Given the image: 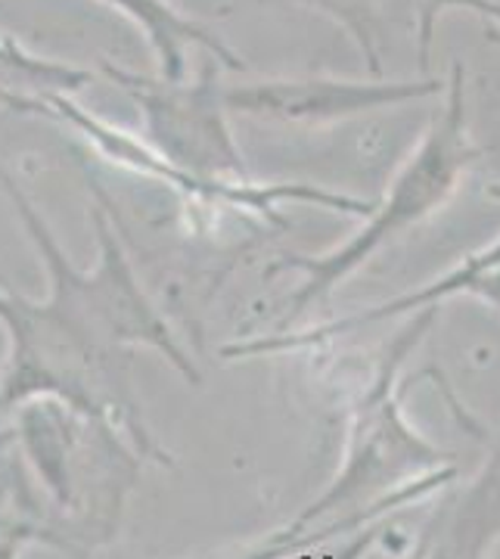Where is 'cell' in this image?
<instances>
[{
  "label": "cell",
  "mask_w": 500,
  "mask_h": 559,
  "mask_svg": "<svg viewBox=\"0 0 500 559\" xmlns=\"http://www.w3.org/2000/svg\"><path fill=\"white\" fill-rule=\"evenodd\" d=\"M444 79L417 81H345V79H283L227 87L224 103L237 112H255L293 124H326L385 106L444 94Z\"/></svg>",
  "instance_id": "obj_5"
},
{
  "label": "cell",
  "mask_w": 500,
  "mask_h": 559,
  "mask_svg": "<svg viewBox=\"0 0 500 559\" xmlns=\"http://www.w3.org/2000/svg\"><path fill=\"white\" fill-rule=\"evenodd\" d=\"M479 146L466 134V94L463 69L454 66V75L444 87V106L432 119L414 153L398 168V175L385 187L380 202L370 205L367 224L358 234L318 259H289L293 267L305 271V283L293 296V318L305 308L326 299L340 283L358 274L360 264L373 259L382 246L395 240L407 227L420 224L454 197L463 171L479 159Z\"/></svg>",
  "instance_id": "obj_3"
},
{
  "label": "cell",
  "mask_w": 500,
  "mask_h": 559,
  "mask_svg": "<svg viewBox=\"0 0 500 559\" xmlns=\"http://www.w3.org/2000/svg\"><path fill=\"white\" fill-rule=\"evenodd\" d=\"M0 183L20 209L25 230L38 242L50 267V299L25 301L13 289H0V323L10 330V364L0 382V407L28 399H60L87 417L103 419L128 404L124 370L134 345H156L180 373L193 380L190 360L180 355L165 323L146 301L131 264L112 230L97 218L100 261L81 274L62 255L47 224L3 175Z\"/></svg>",
  "instance_id": "obj_1"
},
{
  "label": "cell",
  "mask_w": 500,
  "mask_h": 559,
  "mask_svg": "<svg viewBox=\"0 0 500 559\" xmlns=\"http://www.w3.org/2000/svg\"><path fill=\"white\" fill-rule=\"evenodd\" d=\"M103 3H109L124 20L134 22L146 40L156 47L162 79H183L187 47H205L227 69H242V60L224 40L215 38L209 28H202L200 22L190 20L187 13H180V7L171 0H103Z\"/></svg>",
  "instance_id": "obj_7"
},
{
  "label": "cell",
  "mask_w": 500,
  "mask_h": 559,
  "mask_svg": "<svg viewBox=\"0 0 500 559\" xmlns=\"http://www.w3.org/2000/svg\"><path fill=\"white\" fill-rule=\"evenodd\" d=\"M109 75L131 87L153 124V150H175L171 165L212 183H227L242 175V159L227 131L224 91L209 72L197 87H178L171 79H138L109 66Z\"/></svg>",
  "instance_id": "obj_4"
},
{
  "label": "cell",
  "mask_w": 500,
  "mask_h": 559,
  "mask_svg": "<svg viewBox=\"0 0 500 559\" xmlns=\"http://www.w3.org/2000/svg\"><path fill=\"white\" fill-rule=\"evenodd\" d=\"M500 267V237L491 240L488 246H481L479 252L466 255V259L451 267L448 274H441L439 280L426 283L420 289H410L398 299L382 301V305H373L367 311H358V314H348V318L336 320V323H323L311 333H293V336H274V340H255L246 342V345H237V348H227L224 355L227 358H237V355H264V352H289V348H301V345H323L326 340L340 336V333H352V330H360V326H370V323H380V320H398L410 318L422 308H439L441 301L451 299V296H461L466 293L481 274H491Z\"/></svg>",
  "instance_id": "obj_6"
},
{
  "label": "cell",
  "mask_w": 500,
  "mask_h": 559,
  "mask_svg": "<svg viewBox=\"0 0 500 559\" xmlns=\"http://www.w3.org/2000/svg\"><path fill=\"white\" fill-rule=\"evenodd\" d=\"M444 7H463V10H476L481 16H488V20L500 22V3L495 0H426L422 3V13H420V62L422 69H426V60H429V38H432V25L439 20V13ZM488 38L498 40V32H488Z\"/></svg>",
  "instance_id": "obj_8"
},
{
  "label": "cell",
  "mask_w": 500,
  "mask_h": 559,
  "mask_svg": "<svg viewBox=\"0 0 500 559\" xmlns=\"http://www.w3.org/2000/svg\"><path fill=\"white\" fill-rule=\"evenodd\" d=\"M469 296H476L485 305H491V308H498L500 311V267L498 271H491V274H481L469 289H466Z\"/></svg>",
  "instance_id": "obj_9"
},
{
  "label": "cell",
  "mask_w": 500,
  "mask_h": 559,
  "mask_svg": "<svg viewBox=\"0 0 500 559\" xmlns=\"http://www.w3.org/2000/svg\"><path fill=\"white\" fill-rule=\"evenodd\" d=\"M436 314L439 308H422L410 314L414 320L385 348L380 373L370 380L367 392L352 411L345 457L336 479L308 510H301L296 522L277 538L281 544H296L311 528L352 507L358 510V516L342 525V532H348L358 522L392 513L401 503L429 495L454 479L451 454L422 439L410 426V419L401 411L398 395V370L410 358L422 333H429Z\"/></svg>",
  "instance_id": "obj_2"
}]
</instances>
